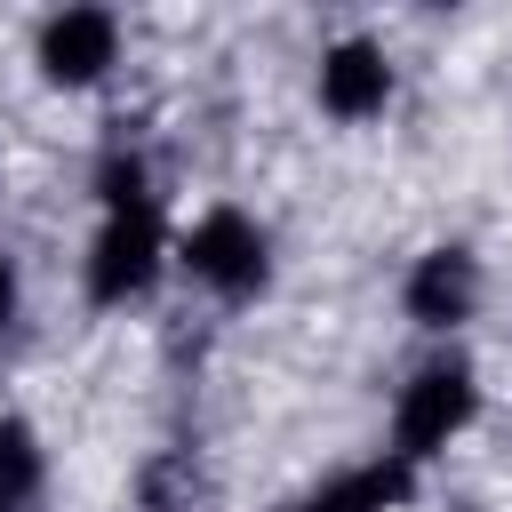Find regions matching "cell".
Segmentation results:
<instances>
[{
    "label": "cell",
    "mask_w": 512,
    "mask_h": 512,
    "mask_svg": "<svg viewBox=\"0 0 512 512\" xmlns=\"http://www.w3.org/2000/svg\"><path fill=\"white\" fill-rule=\"evenodd\" d=\"M152 272H160V216H152V200H128V208L104 216V232L88 248V296L128 304V296L152 288Z\"/></svg>",
    "instance_id": "cell-1"
},
{
    "label": "cell",
    "mask_w": 512,
    "mask_h": 512,
    "mask_svg": "<svg viewBox=\"0 0 512 512\" xmlns=\"http://www.w3.org/2000/svg\"><path fill=\"white\" fill-rule=\"evenodd\" d=\"M464 416H472V368H464V360H432V368L400 392L392 440H400V456H432V448H448V440L464 432Z\"/></svg>",
    "instance_id": "cell-2"
},
{
    "label": "cell",
    "mask_w": 512,
    "mask_h": 512,
    "mask_svg": "<svg viewBox=\"0 0 512 512\" xmlns=\"http://www.w3.org/2000/svg\"><path fill=\"white\" fill-rule=\"evenodd\" d=\"M184 264H192V280H208V288H224V296H248V288H264V232H256L240 208H216V216L192 224Z\"/></svg>",
    "instance_id": "cell-3"
},
{
    "label": "cell",
    "mask_w": 512,
    "mask_h": 512,
    "mask_svg": "<svg viewBox=\"0 0 512 512\" xmlns=\"http://www.w3.org/2000/svg\"><path fill=\"white\" fill-rule=\"evenodd\" d=\"M112 56H120V24H112L104 8H64V16L40 32V72H48V80H64V88L96 80Z\"/></svg>",
    "instance_id": "cell-4"
},
{
    "label": "cell",
    "mask_w": 512,
    "mask_h": 512,
    "mask_svg": "<svg viewBox=\"0 0 512 512\" xmlns=\"http://www.w3.org/2000/svg\"><path fill=\"white\" fill-rule=\"evenodd\" d=\"M384 96H392V64L376 40H336L320 56V104L336 120H368V112H384Z\"/></svg>",
    "instance_id": "cell-5"
},
{
    "label": "cell",
    "mask_w": 512,
    "mask_h": 512,
    "mask_svg": "<svg viewBox=\"0 0 512 512\" xmlns=\"http://www.w3.org/2000/svg\"><path fill=\"white\" fill-rule=\"evenodd\" d=\"M472 296H480V272H472L464 248H432V256L408 272V312H416L424 328H456V320L472 312Z\"/></svg>",
    "instance_id": "cell-6"
},
{
    "label": "cell",
    "mask_w": 512,
    "mask_h": 512,
    "mask_svg": "<svg viewBox=\"0 0 512 512\" xmlns=\"http://www.w3.org/2000/svg\"><path fill=\"white\" fill-rule=\"evenodd\" d=\"M40 496V440L32 424H0V512H24Z\"/></svg>",
    "instance_id": "cell-7"
},
{
    "label": "cell",
    "mask_w": 512,
    "mask_h": 512,
    "mask_svg": "<svg viewBox=\"0 0 512 512\" xmlns=\"http://www.w3.org/2000/svg\"><path fill=\"white\" fill-rule=\"evenodd\" d=\"M392 496H400V464H376V472H344V480H328L304 512H392Z\"/></svg>",
    "instance_id": "cell-8"
},
{
    "label": "cell",
    "mask_w": 512,
    "mask_h": 512,
    "mask_svg": "<svg viewBox=\"0 0 512 512\" xmlns=\"http://www.w3.org/2000/svg\"><path fill=\"white\" fill-rule=\"evenodd\" d=\"M8 312H16V272L0 264V328H8Z\"/></svg>",
    "instance_id": "cell-9"
}]
</instances>
